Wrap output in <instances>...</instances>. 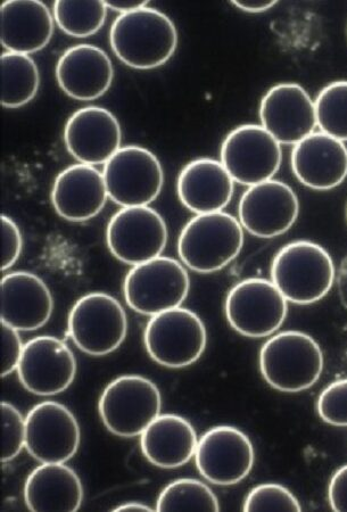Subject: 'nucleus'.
<instances>
[{
  "label": "nucleus",
  "instance_id": "c756f323",
  "mask_svg": "<svg viewBox=\"0 0 347 512\" xmlns=\"http://www.w3.org/2000/svg\"><path fill=\"white\" fill-rule=\"evenodd\" d=\"M315 103L320 131L347 142V81H335L326 86Z\"/></svg>",
  "mask_w": 347,
  "mask_h": 512
},
{
  "label": "nucleus",
  "instance_id": "cd10ccee",
  "mask_svg": "<svg viewBox=\"0 0 347 512\" xmlns=\"http://www.w3.org/2000/svg\"><path fill=\"white\" fill-rule=\"evenodd\" d=\"M107 8L105 2H66L54 4V20L66 35L88 38L104 27Z\"/></svg>",
  "mask_w": 347,
  "mask_h": 512
},
{
  "label": "nucleus",
  "instance_id": "58836bf2",
  "mask_svg": "<svg viewBox=\"0 0 347 512\" xmlns=\"http://www.w3.org/2000/svg\"><path fill=\"white\" fill-rule=\"evenodd\" d=\"M337 284L338 289H340L341 299L347 308V256L342 263L340 272H338Z\"/></svg>",
  "mask_w": 347,
  "mask_h": 512
},
{
  "label": "nucleus",
  "instance_id": "f3484780",
  "mask_svg": "<svg viewBox=\"0 0 347 512\" xmlns=\"http://www.w3.org/2000/svg\"><path fill=\"white\" fill-rule=\"evenodd\" d=\"M260 120L280 145L295 146L318 127L316 103L302 86L279 84L263 96Z\"/></svg>",
  "mask_w": 347,
  "mask_h": 512
},
{
  "label": "nucleus",
  "instance_id": "ea45409f",
  "mask_svg": "<svg viewBox=\"0 0 347 512\" xmlns=\"http://www.w3.org/2000/svg\"><path fill=\"white\" fill-rule=\"evenodd\" d=\"M114 512H120V511H148L151 512L153 509L151 507H148L144 505V503H138V502H129V503H123V505L114 508Z\"/></svg>",
  "mask_w": 347,
  "mask_h": 512
},
{
  "label": "nucleus",
  "instance_id": "f257e3e1",
  "mask_svg": "<svg viewBox=\"0 0 347 512\" xmlns=\"http://www.w3.org/2000/svg\"><path fill=\"white\" fill-rule=\"evenodd\" d=\"M110 44L115 56L129 68L153 70L175 55L178 31L168 15L146 6L115 19Z\"/></svg>",
  "mask_w": 347,
  "mask_h": 512
},
{
  "label": "nucleus",
  "instance_id": "4468645a",
  "mask_svg": "<svg viewBox=\"0 0 347 512\" xmlns=\"http://www.w3.org/2000/svg\"><path fill=\"white\" fill-rule=\"evenodd\" d=\"M26 449L40 464H65L78 452L81 433L72 412L55 401L33 407L26 418Z\"/></svg>",
  "mask_w": 347,
  "mask_h": 512
},
{
  "label": "nucleus",
  "instance_id": "412c9836",
  "mask_svg": "<svg viewBox=\"0 0 347 512\" xmlns=\"http://www.w3.org/2000/svg\"><path fill=\"white\" fill-rule=\"evenodd\" d=\"M52 204L61 218L85 222L98 216L109 200L103 172L93 165L74 164L56 177Z\"/></svg>",
  "mask_w": 347,
  "mask_h": 512
},
{
  "label": "nucleus",
  "instance_id": "2f4dec72",
  "mask_svg": "<svg viewBox=\"0 0 347 512\" xmlns=\"http://www.w3.org/2000/svg\"><path fill=\"white\" fill-rule=\"evenodd\" d=\"M3 421V464L10 462L19 456L23 448H26L27 427L26 419L13 404L2 403Z\"/></svg>",
  "mask_w": 347,
  "mask_h": 512
},
{
  "label": "nucleus",
  "instance_id": "c85d7f7f",
  "mask_svg": "<svg viewBox=\"0 0 347 512\" xmlns=\"http://www.w3.org/2000/svg\"><path fill=\"white\" fill-rule=\"evenodd\" d=\"M158 511H219L216 494L208 485L194 478H181L170 483L156 501Z\"/></svg>",
  "mask_w": 347,
  "mask_h": 512
},
{
  "label": "nucleus",
  "instance_id": "4be33fe9",
  "mask_svg": "<svg viewBox=\"0 0 347 512\" xmlns=\"http://www.w3.org/2000/svg\"><path fill=\"white\" fill-rule=\"evenodd\" d=\"M54 300L43 279L27 271H16L2 280V322L33 332L51 319Z\"/></svg>",
  "mask_w": 347,
  "mask_h": 512
},
{
  "label": "nucleus",
  "instance_id": "f03ea898",
  "mask_svg": "<svg viewBox=\"0 0 347 512\" xmlns=\"http://www.w3.org/2000/svg\"><path fill=\"white\" fill-rule=\"evenodd\" d=\"M335 279L332 255L310 241L285 245L271 266V282L294 304L309 305L324 299Z\"/></svg>",
  "mask_w": 347,
  "mask_h": 512
},
{
  "label": "nucleus",
  "instance_id": "e433bc0d",
  "mask_svg": "<svg viewBox=\"0 0 347 512\" xmlns=\"http://www.w3.org/2000/svg\"><path fill=\"white\" fill-rule=\"evenodd\" d=\"M105 4L107 8L119 12L120 15L135 12L140 10V8L148 6L146 0H122V2L120 0H113V2H105Z\"/></svg>",
  "mask_w": 347,
  "mask_h": 512
},
{
  "label": "nucleus",
  "instance_id": "c9c22d12",
  "mask_svg": "<svg viewBox=\"0 0 347 512\" xmlns=\"http://www.w3.org/2000/svg\"><path fill=\"white\" fill-rule=\"evenodd\" d=\"M328 499L334 511H347V465L338 469L330 480Z\"/></svg>",
  "mask_w": 347,
  "mask_h": 512
},
{
  "label": "nucleus",
  "instance_id": "5701e85b",
  "mask_svg": "<svg viewBox=\"0 0 347 512\" xmlns=\"http://www.w3.org/2000/svg\"><path fill=\"white\" fill-rule=\"evenodd\" d=\"M234 188L235 181L221 161L208 158L188 163L177 183L180 202L196 216L225 210Z\"/></svg>",
  "mask_w": 347,
  "mask_h": 512
},
{
  "label": "nucleus",
  "instance_id": "a211bd4d",
  "mask_svg": "<svg viewBox=\"0 0 347 512\" xmlns=\"http://www.w3.org/2000/svg\"><path fill=\"white\" fill-rule=\"evenodd\" d=\"M66 150L81 164L105 165L121 150L122 129L115 115L101 106L74 112L64 128Z\"/></svg>",
  "mask_w": 347,
  "mask_h": 512
},
{
  "label": "nucleus",
  "instance_id": "9b49d317",
  "mask_svg": "<svg viewBox=\"0 0 347 512\" xmlns=\"http://www.w3.org/2000/svg\"><path fill=\"white\" fill-rule=\"evenodd\" d=\"M220 159L235 183L252 187L274 179L282 165L283 150L262 126L244 125L223 140Z\"/></svg>",
  "mask_w": 347,
  "mask_h": 512
},
{
  "label": "nucleus",
  "instance_id": "72a5a7b5",
  "mask_svg": "<svg viewBox=\"0 0 347 512\" xmlns=\"http://www.w3.org/2000/svg\"><path fill=\"white\" fill-rule=\"evenodd\" d=\"M2 270L6 271L19 260L23 249L21 230L14 220L2 216Z\"/></svg>",
  "mask_w": 347,
  "mask_h": 512
},
{
  "label": "nucleus",
  "instance_id": "6e6552de",
  "mask_svg": "<svg viewBox=\"0 0 347 512\" xmlns=\"http://www.w3.org/2000/svg\"><path fill=\"white\" fill-rule=\"evenodd\" d=\"M68 330L77 348L92 357L117 351L128 334V318L113 296L95 292L82 296L70 311Z\"/></svg>",
  "mask_w": 347,
  "mask_h": 512
},
{
  "label": "nucleus",
  "instance_id": "aec40b11",
  "mask_svg": "<svg viewBox=\"0 0 347 512\" xmlns=\"http://www.w3.org/2000/svg\"><path fill=\"white\" fill-rule=\"evenodd\" d=\"M292 170L302 185L332 191L347 178V147L324 132H313L294 146Z\"/></svg>",
  "mask_w": 347,
  "mask_h": 512
},
{
  "label": "nucleus",
  "instance_id": "473e14b6",
  "mask_svg": "<svg viewBox=\"0 0 347 512\" xmlns=\"http://www.w3.org/2000/svg\"><path fill=\"white\" fill-rule=\"evenodd\" d=\"M317 409L326 424L347 427V379L327 386L319 396Z\"/></svg>",
  "mask_w": 347,
  "mask_h": 512
},
{
  "label": "nucleus",
  "instance_id": "7ed1b4c3",
  "mask_svg": "<svg viewBox=\"0 0 347 512\" xmlns=\"http://www.w3.org/2000/svg\"><path fill=\"white\" fill-rule=\"evenodd\" d=\"M324 363V354L315 338L299 330L272 336L260 351L264 381L283 393L309 390L319 381Z\"/></svg>",
  "mask_w": 347,
  "mask_h": 512
},
{
  "label": "nucleus",
  "instance_id": "a878e982",
  "mask_svg": "<svg viewBox=\"0 0 347 512\" xmlns=\"http://www.w3.org/2000/svg\"><path fill=\"white\" fill-rule=\"evenodd\" d=\"M24 500L31 511L74 512L81 508L84 487L65 464H41L27 478Z\"/></svg>",
  "mask_w": 347,
  "mask_h": 512
},
{
  "label": "nucleus",
  "instance_id": "2eb2a0df",
  "mask_svg": "<svg viewBox=\"0 0 347 512\" xmlns=\"http://www.w3.org/2000/svg\"><path fill=\"white\" fill-rule=\"evenodd\" d=\"M299 214L300 201L293 188L275 179L249 187L238 204L243 229L259 238L286 234Z\"/></svg>",
  "mask_w": 347,
  "mask_h": 512
},
{
  "label": "nucleus",
  "instance_id": "9d476101",
  "mask_svg": "<svg viewBox=\"0 0 347 512\" xmlns=\"http://www.w3.org/2000/svg\"><path fill=\"white\" fill-rule=\"evenodd\" d=\"M107 193L122 208L148 206L159 197L164 185L162 164L153 152L126 146L104 165Z\"/></svg>",
  "mask_w": 347,
  "mask_h": 512
},
{
  "label": "nucleus",
  "instance_id": "6ab92c4d",
  "mask_svg": "<svg viewBox=\"0 0 347 512\" xmlns=\"http://www.w3.org/2000/svg\"><path fill=\"white\" fill-rule=\"evenodd\" d=\"M114 68L102 48L90 44L72 46L56 64V80L63 92L81 102L101 98L112 86Z\"/></svg>",
  "mask_w": 347,
  "mask_h": 512
},
{
  "label": "nucleus",
  "instance_id": "1a4fd4ad",
  "mask_svg": "<svg viewBox=\"0 0 347 512\" xmlns=\"http://www.w3.org/2000/svg\"><path fill=\"white\" fill-rule=\"evenodd\" d=\"M225 312L235 332L264 338L274 335L284 325L288 301L270 280L250 278L230 289Z\"/></svg>",
  "mask_w": 347,
  "mask_h": 512
},
{
  "label": "nucleus",
  "instance_id": "4c0bfd02",
  "mask_svg": "<svg viewBox=\"0 0 347 512\" xmlns=\"http://www.w3.org/2000/svg\"><path fill=\"white\" fill-rule=\"evenodd\" d=\"M234 6L246 13H264L277 5V2H252V0H235Z\"/></svg>",
  "mask_w": 347,
  "mask_h": 512
},
{
  "label": "nucleus",
  "instance_id": "ddd939ff",
  "mask_svg": "<svg viewBox=\"0 0 347 512\" xmlns=\"http://www.w3.org/2000/svg\"><path fill=\"white\" fill-rule=\"evenodd\" d=\"M254 461L250 437L236 427H213L198 440L196 467L205 480L214 485L241 483L250 475Z\"/></svg>",
  "mask_w": 347,
  "mask_h": 512
},
{
  "label": "nucleus",
  "instance_id": "423d86ee",
  "mask_svg": "<svg viewBox=\"0 0 347 512\" xmlns=\"http://www.w3.org/2000/svg\"><path fill=\"white\" fill-rule=\"evenodd\" d=\"M189 289L186 268L168 256H159L132 267L123 284L129 307L140 315L151 317L180 308Z\"/></svg>",
  "mask_w": 347,
  "mask_h": 512
},
{
  "label": "nucleus",
  "instance_id": "f8f14e48",
  "mask_svg": "<svg viewBox=\"0 0 347 512\" xmlns=\"http://www.w3.org/2000/svg\"><path fill=\"white\" fill-rule=\"evenodd\" d=\"M168 237L165 220L150 206L122 208L106 230V243L114 258L132 267L162 256Z\"/></svg>",
  "mask_w": 347,
  "mask_h": 512
},
{
  "label": "nucleus",
  "instance_id": "7c9ffc66",
  "mask_svg": "<svg viewBox=\"0 0 347 512\" xmlns=\"http://www.w3.org/2000/svg\"><path fill=\"white\" fill-rule=\"evenodd\" d=\"M244 511H302L299 500L287 487L268 483L254 487L244 502Z\"/></svg>",
  "mask_w": 347,
  "mask_h": 512
},
{
  "label": "nucleus",
  "instance_id": "20e7f679",
  "mask_svg": "<svg viewBox=\"0 0 347 512\" xmlns=\"http://www.w3.org/2000/svg\"><path fill=\"white\" fill-rule=\"evenodd\" d=\"M244 246V229L226 212L198 214L181 230L178 253L186 267L213 274L229 266Z\"/></svg>",
  "mask_w": 347,
  "mask_h": 512
},
{
  "label": "nucleus",
  "instance_id": "393cba45",
  "mask_svg": "<svg viewBox=\"0 0 347 512\" xmlns=\"http://www.w3.org/2000/svg\"><path fill=\"white\" fill-rule=\"evenodd\" d=\"M198 439L195 428L178 415H160L140 435V448L152 465L175 469L195 457Z\"/></svg>",
  "mask_w": 347,
  "mask_h": 512
},
{
  "label": "nucleus",
  "instance_id": "bb28decb",
  "mask_svg": "<svg viewBox=\"0 0 347 512\" xmlns=\"http://www.w3.org/2000/svg\"><path fill=\"white\" fill-rule=\"evenodd\" d=\"M40 73L30 55L5 52L2 55V104L5 109H20L39 92Z\"/></svg>",
  "mask_w": 347,
  "mask_h": 512
},
{
  "label": "nucleus",
  "instance_id": "f704fd0d",
  "mask_svg": "<svg viewBox=\"0 0 347 512\" xmlns=\"http://www.w3.org/2000/svg\"><path fill=\"white\" fill-rule=\"evenodd\" d=\"M2 376L6 377L18 370L22 358L24 345L19 330L2 322Z\"/></svg>",
  "mask_w": 347,
  "mask_h": 512
},
{
  "label": "nucleus",
  "instance_id": "0eeeda50",
  "mask_svg": "<svg viewBox=\"0 0 347 512\" xmlns=\"http://www.w3.org/2000/svg\"><path fill=\"white\" fill-rule=\"evenodd\" d=\"M145 348L160 366L180 369L194 365L208 343L203 320L192 310L176 308L153 316L145 328Z\"/></svg>",
  "mask_w": 347,
  "mask_h": 512
},
{
  "label": "nucleus",
  "instance_id": "39448f33",
  "mask_svg": "<svg viewBox=\"0 0 347 512\" xmlns=\"http://www.w3.org/2000/svg\"><path fill=\"white\" fill-rule=\"evenodd\" d=\"M162 396L151 379L125 375L105 387L98 411L107 431L119 437H137L161 415Z\"/></svg>",
  "mask_w": 347,
  "mask_h": 512
},
{
  "label": "nucleus",
  "instance_id": "dca6fc26",
  "mask_svg": "<svg viewBox=\"0 0 347 512\" xmlns=\"http://www.w3.org/2000/svg\"><path fill=\"white\" fill-rule=\"evenodd\" d=\"M18 375L32 394L53 396L72 385L77 375V359L68 345L53 336L32 338L26 345Z\"/></svg>",
  "mask_w": 347,
  "mask_h": 512
},
{
  "label": "nucleus",
  "instance_id": "b1692460",
  "mask_svg": "<svg viewBox=\"0 0 347 512\" xmlns=\"http://www.w3.org/2000/svg\"><path fill=\"white\" fill-rule=\"evenodd\" d=\"M2 45L6 52L31 55L52 40L54 15L37 0H8L0 7Z\"/></svg>",
  "mask_w": 347,
  "mask_h": 512
}]
</instances>
